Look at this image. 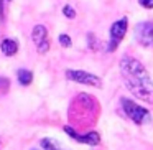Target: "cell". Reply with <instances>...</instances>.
Here are the masks:
<instances>
[{
  "label": "cell",
  "mask_w": 153,
  "mask_h": 150,
  "mask_svg": "<svg viewBox=\"0 0 153 150\" xmlns=\"http://www.w3.org/2000/svg\"><path fill=\"white\" fill-rule=\"evenodd\" d=\"M17 78H18V83H20L22 86H28V84H31V81H33V73L28 71V69H18Z\"/></svg>",
  "instance_id": "cell-11"
},
{
  "label": "cell",
  "mask_w": 153,
  "mask_h": 150,
  "mask_svg": "<svg viewBox=\"0 0 153 150\" xmlns=\"http://www.w3.org/2000/svg\"><path fill=\"white\" fill-rule=\"evenodd\" d=\"M41 147H43L45 150H68L66 147H63L59 142H56L54 139H50V137H46V139H41Z\"/></svg>",
  "instance_id": "cell-10"
},
{
  "label": "cell",
  "mask_w": 153,
  "mask_h": 150,
  "mask_svg": "<svg viewBox=\"0 0 153 150\" xmlns=\"http://www.w3.org/2000/svg\"><path fill=\"white\" fill-rule=\"evenodd\" d=\"M100 106L99 101L92 97L91 94H79L74 97L71 102L68 114H69L71 127H79V129H89L99 119Z\"/></svg>",
  "instance_id": "cell-2"
},
{
  "label": "cell",
  "mask_w": 153,
  "mask_h": 150,
  "mask_svg": "<svg viewBox=\"0 0 153 150\" xmlns=\"http://www.w3.org/2000/svg\"><path fill=\"white\" fill-rule=\"evenodd\" d=\"M63 13H64V17H66V18H71V20L76 18V10H74L71 5H64V7H63Z\"/></svg>",
  "instance_id": "cell-12"
},
{
  "label": "cell",
  "mask_w": 153,
  "mask_h": 150,
  "mask_svg": "<svg viewBox=\"0 0 153 150\" xmlns=\"http://www.w3.org/2000/svg\"><path fill=\"white\" fill-rule=\"evenodd\" d=\"M120 107H122L123 114L132 120L137 125H143V124L150 122L152 119V114H150L148 109L138 106L137 102H133L132 99H127V97H122L120 99Z\"/></svg>",
  "instance_id": "cell-3"
},
{
  "label": "cell",
  "mask_w": 153,
  "mask_h": 150,
  "mask_svg": "<svg viewBox=\"0 0 153 150\" xmlns=\"http://www.w3.org/2000/svg\"><path fill=\"white\" fill-rule=\"evenodd\" d=\"M0 50L5 56H13L18 51V43L13 40V38H4L2 43H0Z\"/></svg>",
  "instance_id": "cell-9"
},
{
  "label": "cell",
  "mask_w": 153,
  "mask_h": 150,
  "mask_svg": "<svg viewBox=\"0 0 153 150\" xmlns=\"http://www.w3.org/2000/svg\"><path fill=\"white\" fill-rule=\"evenodd\" d=\"M120 74L125 87L140 101L153 104V81L148 71L138 60L132 56H123L120 60Z\"/></svg>",
  "instance_id": "cell-1"
},
{
  "label": "cell",
  "mask_w": 153,
  "mask_h": 150,
  "mask_svg": "<svg viewBox=\"0 0 153 150\" xmlns=\"http://www.w3.org/2000/svg\"><path fill=\"white\" fill-rule=\"evenodd\" d=\"M127 30H128V18L127 17L114 22L112 27H110V30H109V41H107L105 51H109V53L115 51L117 48H119L120 41L123 40V37H125Z\"/></svg>",
  "instance_id": "cell-4"
},
{
  "label": "cell",
  "mask_w": 153,
  "mask_h": 150,
  "mask_svg": "<svg viewBox=\"0 0 153 150\" xmlns=\"http://www.w3.org/2000/svg\"><path fill=\"white\" fill-rule=\"evenodd\" d=\"M135 38L142 46H153V22H140L135 27Z\"/></svg>",
  "instance_id": "cell-8"
},
{
  "label": "cell",
  "mask_w": 153,
  "mask_h": 150,
  "mask_svg": "<svg viewBox=\"0 0 153 150\" xmlns=\"http://www.w3.org/2000/svg\"><path fill=\"white\" fill-rule=\"evenodd\" d=\"M5 2H8V0H0V22H4V18H5V15H4V12H5Z\"/></svg>",
  "instance_id": "cell-15"
},
{
  "label": "cell",
  "mask_w": 153,
  "mask_h": 150,
  "mask_svg": "<svg viewBox=\"0 0 153 150\" xmlns=\"http://www.w3.org/2000/svg\"><path fill=\"white\" fill-rule=\"evenodd\" d=\"M0 147H2V143H0Z\"/></svg>",
  "instance_id": "cell-17"
},
{
  "label": "cell",
  "mask_w": 153,
  "mask_h": 150,
  "mask_svg": "<svg viewBox=\"0 0 153 150\" xmlns=\"http://www.w3.org/2000/svg\"><path fill=\"white\" fill-rule=\"evenodd\" d=\"M31 38H33V43L36 45L38 53L45 54L50 51V35H48V28L45 25H36L31 31Z\"/></svg>",
  "instance_id": "cell-7"
},
{
  "label": "cell",
  "mask_w": 153,
  "mask_h": 150,
  "mask_svg": "<svg viewBox=\"0 0 153 150\" xmlns=\"http://www.w3.org/2000/svg\"><path fill=\"white\" fill-rule=\"evenodd\" d=\"M8 87H10V83H8L7 78H2L0 76V94H5L8 91Z\"/></svg>",
  "instance_id": "cell-14"
},
{
  "label": "cell",
  "mask_w": 153,
  "mask_h": 150,
  "mask_svg": "<svg viewBox=\"0 0 153 150\" xmlns=\"http://www.w3.org/2000/svg\"><path fill=\"white\" fill-rule=\"evenodd\" d=\"M58 40H59L61 46H64V48H69V46H71V37H69V35L61 33L59 37H58Z\"/></svg>",
  "instance_id": "cell-13"
},
{
  "label": "cell",
  "mask_w": 153,
  "mask_h": 150,
  "mask_svg": "<svg viewBox=\"0 0 153 150\" xmlns=\"http://www.w3.org/2000/svg\"><path fill=\"white\" fill-rule=\"evenodd\" d=\"M64 132H66L71 139H74L79 143H87V145L96 147V145H99V142H100V135H99L97 130H89V132H86V134H79V132H76L74 127L64 125Z\"/></svg>",
  "instance_id": "cell-6"
},
{
  "label": "cell",
  "mask_w": 153,
  "mask_h": 150,
  "mask_svg": "<svg viewBox=\"0 0 153 150\" xmlns=\"http://www.w3.org/2000/svg\"><path fill=\"white\" fill-rule=\"evenodd\" d=\"M138 4L145 8H153V0H138Z\"/></svg>",
  "instance_id": "cell-16"
},
{
  "label": "cell",
  "mask_w": 153,
  "mask_h": 150,
  "mask_svg": "<svg viewBox=\"0 0 153 150\" xmlns=\"http://www.w3.org/2000/svg\"><path fill=\"white\" fill-rule=\"evenodd\" d=\"M66 78L69 81L79 84H86V86H92V87H102V81L97 74L87 73V71H81V69H66Z\"/></svg>",
  "instance_id": "cell-5"
}]
</instances>
